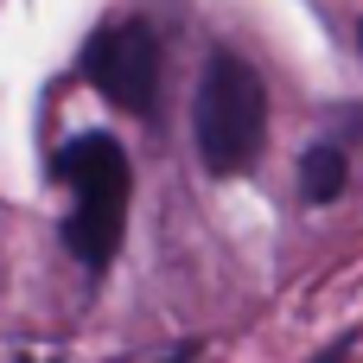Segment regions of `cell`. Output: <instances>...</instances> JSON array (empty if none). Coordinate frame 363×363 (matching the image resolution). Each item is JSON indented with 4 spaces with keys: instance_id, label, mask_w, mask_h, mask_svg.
<instances>
[{
    "instance_id": "1",
    "label": "cell",
    "mask_w": 363,
    "mask_h": 363,
    "mask_svg": "<svg viewBox=\"0 0 363 363\" xmlns=\"http://www.w3.org/2000/svg\"><path fill=\"white\" fill-rule=\"evenodd\" d=\"M51 179L70 191V211L57 223V242L70 249L77 268L102 274L121 255L128 236V204H134V160L115 134H70L51 153Z\"/></svg>"
},
{
    "instance_id": "2",
    "label": "cell",
    "mask_w": 363,
    "mask_h": 363,
    "mask_svg": "<svg viewBox=\"0 0 363 363\" xmlns=\"http://www.w3.org/2000/svg\"><path fill=\"white\" fill-rule=\"evenodd\" d=\"M191 147L211 179H242L268 147V83L249 57L211 51L191 89Z\"/></svg>"
},
{
    "instance_id": "3",
    "label": "cell",
    "mask_w": 363,
    "mask_h": 363,
    "mask_svg": "<svg viewBox=\"0 0 363 363\" xmlns=\"http://www.w3.org/2000/svg\"><path fill=\"white\" fill-rule=\"evenodd\" d=\"M77 70H83V83L102 102H115L121 115L147 121L160 108V32H153V19L147 13H121L108 26H96L83 38V51H77Z\"/></svg>"
},
{
    "instance_id": "4",
    "label": "cell",
    "mask_w": 363,
    "mask_h": 363,
    "mask_svg": "<svg viewBox=\"0 0 363 363\" xmlns=\"http://www.w3.org/2000/svg\"><path fill=\"white\" fill-rule=\"evenodd\" d=\"M345 191H351V153H345L338 140H313V147L300 153V204L325 211V204H338Z\"/></svg>"
},
{
    "instance_id": "5",
    "label": "cell",
    "mask_w": 363,
    "mask_h": 363,
    "mask_svg": "<svg viewBox=\"0 0 363 363\" xmlns=\"http://www.w3.org/2000/svg\"><path fill=\"white\" fill-rule=\"evenodd\" d=\"M351 345H357V338L345 332V338H332V345H325V351H319V357H313V363H345V357H351Z\"/></svg>"
},
{
    "instance_id": "6",
    "label": "cell",
    "mask_w": 363,
    "mask_h": 363,
    "mask_svg": "<svg viewBox=\"0 0 363 363\" xmlns=\"http://www.w3.org/2000/svg\"><path fill=\"white\" fill-rule=\"evenodd\" d=\"M19 363H64V357H19Z\"/></svg>"
},
{
    "instance_id": "7",
    "label": "cell",
    "mask_w": 363,
    "mask_h": 363,
    "mask_svg": "<svg viewBox=\"0 0 363 363\" xmlns=\"http://www.w3.org/2000/svg\"><path fill=\"white\" fill-rule=\"evenodd\" d=\"M357 45H363V19H357Z\"/></svg>"
}]
</instances>
